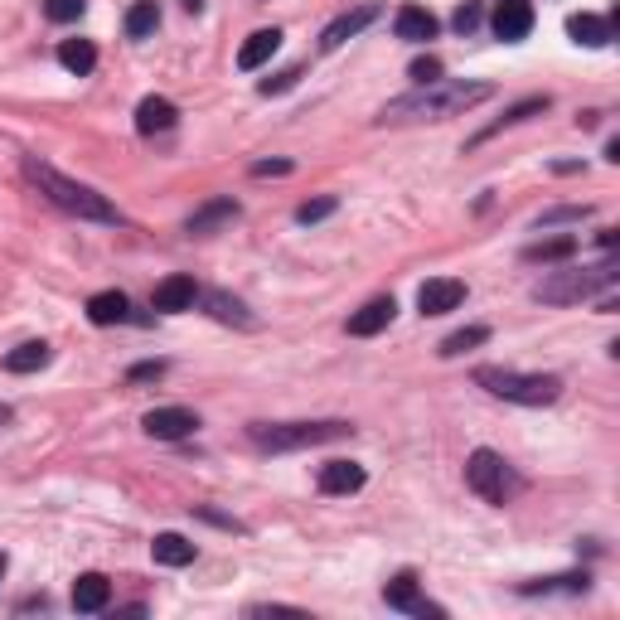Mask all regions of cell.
Instances as JSON below:
<instances>
[{"label":"cell","instance_id":"1","mask_svg":"<svg viewBox=\"0 0 620 620\" xmlns=\"http://www.w3.org/2000/svg\"><path fill=\"white\" fill-rule=\"evenodd\" d=\"M495 93L490 83H427L422 93H407L398 102H388L383 112H378V122H441V117H456L465 107H475V102H485V97Z\"/></svg>","mask_w":620,"mask_h":620},{"label":"cell","instance_id":"2","mask_svg":"<svg viewBox=\"0 0 620 620\" xmlns=\"http://www.w3.org/2000/svg\"><path fill=\"white\" fill-rule=\"evenodd\" d=\"M25 175H30L34 185H39V194H49L54 204H59L63 214H78V218H93V223H122V214L97 194V189L78 185V180H68V175H59L54 165H39V160H25Z\"/></svg>","mask_w":620,"mask_h":620},{"label":"cell","instance_id":"3","mask_svg":"<svg viewBox=\"0 0 620 620\" xmlns=\"http://www.w3.org/2000/svg\"><path fill=\"white\" fill-rule=\"evenodd\" d=\"M475 383L485 393H495V398L519 403V407H548V403H558V393H562L558 373H514V369H495V364L475 369Z\"/></svg>","mask_w":620,"mask_h":620},{"label":"cell","instance_id":"4","mask_svg":"<svg viewBox=\"0 0 620 620\" xmlns=\"http://www.w3.org/2000/svg\"><path fill=\"white\" fill-rule=\"evenodd\" d=\"M349 432H354L349 422H286V427H267V422H257V427H248L252 446H262V451H301V446H325V441H344Z\"/></svg>","mask_w":620,"mask_h":620},{"label":"cell","instance_id":"5","mask_svg":"<svg viewBox=\"0 0 620 620\" xmlns=\"http://www.w3.org/2000/svg\"><path fill=\"white\" fill-rule=\"evenodd\" d=\"M465 485L480 499H490V504H509V499L524 490V480L509 470V461H504L499 451H485V446L465 461Z\"/></svg>","mask_w":620,"mask_h":620},{"label":"cell","instance_id":"6","mask_svg":"<svg viewBox=\"0 0 620 620\" xmlns=\"http://www.w3.org/2000/svg\"><path fill=\"white\" fill-rule=\"evenodd\" d=\"M611 281H616V262H601V267H582V272H553L548 281L533 286V296L548 301V306H572V301L596 296V291L611 286Z\"/></svg>","mask_w":620,"mask_h":620},{"label":"cell","instance_id":"7","mask_svg":"<svg viewBox=\"0 0 620 620\" xmlns=\"http://www.w3.org/2000/svg\"><path fill=\"white\" fill-rule=\"evenodd\" d=\"M383 601L393 611H407V616H446V606H432L422 591H417V577L412 572H398L388 587H383Z\"/></svg>","mask_w":620,"mask_h":620},{"label":"cell","instance_id":"8","mask_svg":"<svg viewBox=\"0 0 620 620\" xmlns=\"http://www.w3.org/2000/svg\"><path fill=\"white\" fill-rule=\"evenodd\" d=\"M141 427H146V436H155V441H180V436H189L199 427V417H194L189 407H151V412L141 417Z\"/></svg>","mask_w":620,"mask_h":620},{"label":"cell","instance_id":"9","mask_svg":"<svg viewBox=\"0 0 620 620\" xmlns=\"http://www.w3.org/2000/svg\"><path fill=\"white\" fill-rule=\"evenodd\" d=\"M378 15H383V5H378V0L359 5V10H344L340 20H330V25H325V34H320V49H325V54H330V49H340L344 39H354L359 30H369Z\"/></svg>","mask_w":620,"mask_h":620},{"label":"cell","instance_id":"10","mask_svg":"<svg viewBox=\"0 0 620 620\" xmlns=\"http://www.w3.org/2000/svg\"><path fill=\"white\" fill-rule=\"evenodd\" d=\"M194 301H199V286H194V277H185V272L165 277L151 296V306L160 310V315H185V310H194Z\"/></svg>","mask_w":620,"mask_h":620},{"label":"cell","instance_id":"11","mask_svg":"<svg viewBox=\"0 0 620 620\" xmlns=\"http://www.w3.org/2000/svg\"><path fill=\"white\" fill-rule=\"evenodd\" d=\"M465 301V281L456 277H432L422 281V291H417V310L422 315H446V310H456Z\"/></svg>","mask_w":620,"mask_h":620},{"label":"cell","instance_id":"12","mask_svg":"<svg viewBox=\"0 0 620 620\" xmlns=\"http://www.w3.org/2000/svg\"><path fill=\"white\" fill-rule=\"evenodd\" d=\"M393 315H398V301L393 296H373L369 306H359L349 315V335H359V340H369V335H383L388 325H393Z\"/></svg>","mask_w":620,"mask_h":620},{"label":"cell","instance_id":"13","mask_svg":"<svg viewBox=\"0 0 620 620\" xmlns=\"http://www.w3.org/2000/svg\"><path fill=\"white\" fill-rule=\"evenodd\" d=\"M490 25H495V39L519 44V39L533 34V5H528V0H499V10H495Z\"/></svg>","mask_w":620,"mask_h":620},{"label":"cell","instance_id":"14","mask_svg":"<svg viewBox=\"0 0 620 620\" xmlns=\"http://www.w3.org/2000/svg\"><path fill=\"white\" fill-rule=\"evenodd\" d=\"M436 30H441V20L427 5H398V15H393V34L407 44H427V39H436Z\"/></svg>","mask_w":620,"mask_h":620},{"label":"cell","instance_id":"15","mask_svg":"<svg viewBox=\"0 0 620 620\" xmlns=\"http://www.w3.org/2000/svg\"><path fill=\"white\" fill-rule=\"evenodd\" d=\"M364 465L359 461H330V465H320V490L325 495H359L364 490Z\"/></svg>","mask_w":620,"mask_h":620},{"label":"cell","instance_id":"16","mask_svg":"<svg viewBox=\"0 0 620 620\" xmlns=\"http://www.w3.org/2000/svg\"><path fill=\"white\" fill-rule=\"evenodd\" d=\"M175 122H180V107L170 97H141V107H136V131L141 136H160Z\"/></svg>","mask_w":620,"mask_h":620},{"label":"cell","instance_id":"17","mask_svg":"<svg viewBox=\"0 0 620 620\" xmlns=\"http://www.w3.org/2000/svg\"><path fill=\"white\" fill-rule=\"evenodd\" d=\"M567 34H572V44H582V49H606V44L616 39V20L572 15V20H567Z\"/></svg>","mask_w":620,"mask_h":620},{"label":"cell","instance_id":"18","mask_svg":"<svg viewBox=\"0 0 620 620\" xmlns=\"http://www.w3.org/2000/svg\"><path fill=\"white\" fill-rule=\"evenodd\" d=\"M107 601H112V582H107L102 572H83V577L73 582V611H88V616H93Z\"/></svg>","mask_w":620,"mask_h":620},{"label":"cell","instance_id":"19","mask_svg":"<svg viewBox=\"0 0 620 620\" xmlns=\"http://www.w3.org/2000/svg\"><path fill=\"white\" fill-rule=\"evenodd\" d=\"M277 49H281V30H252L243 39V49H238V68L252 73V68H262V63L272 59Z\"/></svg>","mask_w":620,"mask_h":620},{"label":"cell","instance_id":"20","mask_svg":"<svg viewBox=\"0 0 620 620\" xmlns=\"http://www.w3.org/2000/svg\"><path fill=\"white\" fill-rule=\"evenodd\" d=\"M151 558L160 562V567H189V562H194V543H189L185 533H155Z\"/></svg>","mask_w":620,"mask_h":620},{"label":"cell","instance_id":"21","mask_svg":"<svg viewBox=\"0 0 620 620\" xmlns=\"http://www.w3.org/2000/svg\"><path fill=\"white\" fill-rule=\"evenodd\" d=\"M49 359H54V349H49L44 340H25L20 349L5 354V373H39Z\"/></svg>","mask_w":620,"mask_h":620},{"label":"cell","instance_id":"22","mask_svg":"<svg viewBox=\"0 0 620 620\" xmlns=\"http://www.w3.org/2000/svg\"><path fill=\"white\" fill-rule=\"evenodd\" d=\"M126 310H131V301H126L122 291H97L93 301H88V320L93 325H122Z\"/></svg>","mask_w":620,"mask_h":620},{"label":"cell","instance_id":"23","mask_svg":"<svg viewBox=\"0 0 620 620\" xmlns=\"http://www.w3.org/2000/svg\"><path fill=\"white\" fill-rule=\"evenodd\" d=\"M59 63L68 68V73H93L97 68V49H93V39H63L59 44Z\"/></svg>","mask_w":620,"mask_h":620},{"label":"cell","instance_id":"24","mask_svg":"<svg viewBox=\"0 0 620 620\" xmlns=\"http://www.w3.org/2000/svg\"><path fill=\"white\" fill-rule=\"evenodd\" d=\"M233 218H238V204H233V199H214V204H204L199 214L189 218V233L204 238V233H214L218 223H233Z\"/></svg>","mask_w":620,"mask_h":620},{"label":"cell","instance_id":"25","mask_svg":"<svg viewBox=\"0 0 620 620\" xmlns=\"http://www.w3.org/2000/svg\"><path fill=\"white\" fill-rule=\"evenodd\" d=\"M572 252H577V238L562 233V238H543V243L524 248V262H567Z\"/></svg>","mask_w":620,"mask_h":620},{"label":"cell","instance_id":"26","mask_svg":"<svg viewBox=\"0 0 620 620\" xmlns=\"http://www.w3.org/2000/svg\"><path fill=\"white\" fill-rule=\"evenodd\" d=\"M155 25H160V5H155V0H136V5L126 10V34H131V39L155 34Z\"/></svg>","mask_w":620,"mask_h":620},{"label":"cell","instance_id":"27","mask_svg":"<svg viewBox=\"0 0 620 620\" xmlns=\"http://www.w3.org/2000/svg\"><path fill=\"white\" fill-rule=\"evenodd\" d=\"M533 112H548V97H528V102H519V107H509V112H504V117H499V122L490 126V131H480L475 141H490V136H495V131H504V126H514V122H528Z\"/></svg>","mask_w":620,"mask_h":620},{"label":"cell","instance_id":"28","mask_svg":"<svg viewBox=\"0 0 620 620\" xmlns=\"http://www.w3.org/2000/svg\"><path fill=\"white\" fill-rule=\"evenodd\" d=\"M490 340V330L485 325H470V330H456V335H446L441 340V359H456V354H465V349H475V344Z\"/></svg>","mask_w":620,"mask_h":620},{"label":"cell","instance_id":"29","mask_svg":"<svg viewBox=\"0 0 620 620\" xmlns=\"http://www.w3.org/2000/svg\"><path fill=\"white\" fill-rule=\"evenodd\" d=\"M209 310H214L223 325H252V315L243 310V301H233V296H223V291H209Z\"/></svg>","mask_w":620,"mask_h":620},{"label":"cell","instance_id":"30","mask_svg":"<svg viewBox=\"0 0 620 620\" xmlns=\"http://www.w3.org/2000/svg\"><path fill=\"white\" fill-rule=\"evenodd\" d=\"M83 10H88V0H44V15H49L54 25H73V20H83Z\"/></svg>","mask_w":620,"mask_h":620},{"label":"cell","instance_id":"31","mask_svg":"<svg viewBox=\"0 0 620 620\" xmlns=\"http://www.w3.org/2000/svg\"><path fill=\"white\" fill-rule=\"evenodd\" d=\"M340 209V199L335 194H320V199H306L301 209H296V223H320V218H330Z\"/></svg>","mask_w":620,"mask_h":620},{"label":"cell","instance_id":"32","mask_svg":"<svg viewBox=\"0 0 620 620\" xmlns=\"http://www.w3.org/2000/svg\"><path fill=\"white\" fill-rule=\"evenodd\" d=\"M587 572H567V577H548V582H528V596H533V591H587Z\"/></svg>","mask_w":620,"mask_h":620},{"label":"cell","instance_id":"33","mask_svg":"<svg viewBox=\"0 0 620 620\" xmlns=\"http://www.w3.org/2000/svg\"><path fill=\"white\" fill-rule=\"evenodd\" d=\"M480 20H485V10H480V0H465L461 10H456V20H451V25H456V30H461V34H470V30H480Z\"/></svg>","mask_w":620,"mask_h":620},{"label":"cell","instance_id":"34","mask_svg":"<svg viewBox=\"0 0 620 620\" xmlns=\"http://www.w3.org/2000/svg\"><path fill=\"white\" fill-rule=\"evenodd\" d=\"M407 73H412V83H417V88H427V83H441V59H417L412 68H407Z\"/></svg>","mask_w":620,"mask_h":620},{"label":"cell","instance_id":"35","mask_svg":"<svg viewBox=\"0 0 620 620\" xmlns=\"http://www.w3.org/2000/svg\"><path fill=\"white\" fill-rule=\"evenodd\" d=\"M296 78H301V68H286V73H277V78H262V83H257V93H262V97L286 93V88H296Z\"/></svg>","mask_w":620,"mask_h":620},{"label":"cell","instance_id":"36","mask_svg":"<svg viewBox=\"0 0 620 620\" xmlns=\"http://www.w3.org/2000/svg\"><path fill=\"white\" fill-rule=\"evenodd\" d=\"M252 175H257V180H267V175H291V160H257Z\"/></svg>","mask_w":620,"mask_h":620},{"label":"cell","instance_id":"37","mask_svg":"<svg viewBox=\"0 0 620 620\" xmlns=\"http://www.w3.org/2000/svg\"><path fill=\"white\" fill-rule=\"evenodd\" d=\"M160 373H165V364L155 359V364H136V369H131V378H136V383H146V378H160Z\"/></svg>","mask_w":620,"mask_h":620},{"label":"cell","instance_id":"38","mask_svg":"<svg viewBox=\"0 0 620 620\" xmlns=\"http://www.w3.org/2000/svg\"><path fill=\"white\" fill-rule=\"evenodd\" d=\"M185 10H204V0H185Z\"/></svg>","mask_w":620,"mask_h":620},{"label":"cell","instance_id":"39","mask_svg":"<svg viewBox=\"0 0 620 620\" xmlns=\"http://www.w3.org/2000/svg\"><path fill=\"white\" fill-rule=\"evenodd\" d=\"M0 577H5V553H0Z\"/></svg>","mask_w":620,"mask_h":620}]
</instances>
